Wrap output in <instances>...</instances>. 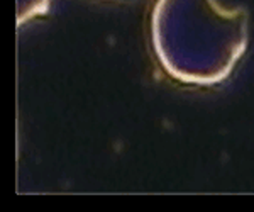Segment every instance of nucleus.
<instances>
[{
  "instance_id": "f03ea898",
  "label": "nucleus",
  "mask_w": 254,
  "mask_h": 212,
  "mask_svg": "<svg viewBox=\"0 0 254 212\" xmlns=\"http://www.w3.org/2000/svg\"><path fill=\"white\" fill-rule=\"evenodd\" d=\"M53 0H17V27L27 24L49 9Z\"/></svg>"
},
{
  "instance_id": "f257e3e1",
  "label": "nucleus",
  "mask_w": 254,
  "mask_h": 212,
  "mask_svg": "<svg viewBox=\"0 0 254 212\" xmlns=\"http://www.w3.org/2000/svg\"><path fill=\"white\" fill-rule=\"evenodd\" d=\"M151 48L173 80L214 87L232 75L249 46V12L220 0H154Z\"/></svg>"
}]
</instances>
